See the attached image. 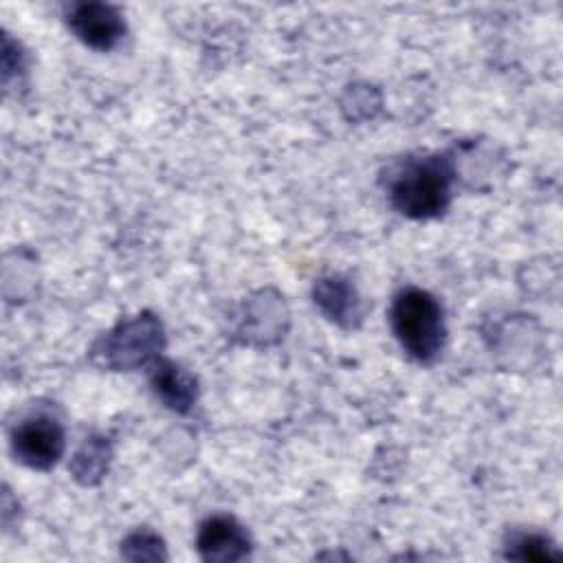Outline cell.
Here are the masks:
<instances>
[{"mask_svg": "<svg viewBox=\"0 0 563 563\" xmlns=\"http://www.w3.org/2000/svg\"><path fill=\"white\" fill-rule=\"evenodd\" d=\"M288 323L290 312L284 297L273 288H264L240 306L233 334L244 345L268 347L284 339Z\"/></svg>", "mask_w": 563, "mask_h": 563, "instance_id": "cell-4", "label": "cell"}, {"mask_svg": "<svg viewBox=\"0 0 563 563\" xmlns=\"http://www.w3.org/2000/svg\"><path fill=\"white\" fill-rule=\"evenodd\" d=\"M455 180L457 169L451 154L405 158L387 176V198L402 216L431 220L449 209Z\"/></svg>", "mask_w": 563, "mask_h": 563, "instance_id": "cell-1", "label": "cell"}, {"mask_svg": "<svg viewBox=\"0 0 563 563\" xmlns=\"http://www.w3.org/2000/svg\"><path fill=\"white\" fill-rule=\"evenodd\" d=\"M112 462V444L103 435H90L84 440V444L75 451L70 457V475L81 486H97Z\"/></svg>", "mask_w": 563, "mask_h": 563, "instance_id": "cell-10", "label": "cell"}, {"mask_svg": "<svg viewBox=\"0 0 563 563\" xmlns=\"http://www.w3.org/2000/svg\"><path fill=\"white\" fill-rule=\"evenodd\" d=\"M341 108L347 114V119H354V121L372 119L380 108V95L374 86L354 84L345 90L341 99Z\"/></svg>", "mask_w": 563, "mask_h": 563, "instance_id": "cell-13", "label": "cell"}, {"mask_svg": "<svg viewBox=\"0 0 563 563\" xmlns=\"http://www.w3.org/2000/svg\"><path fill=\"white\" fill-rule=\"evenodd\" d=\"M196 548L202 561L231 563L246 559L253 550V541L235 517L213 515L200 523Z\"/></svg>", "mask_w": 563, "mask_h": 563, "instance_id": "cell-7", "label": "cell"}, {"mask_svg": "<svg viewBox=\"0 0 563 563\" xmlns=\"http://www.w3.org/2000/svg\"><path fill=\"white\" fill-rule=\"evenodd\" d=\"M391 332L400 347L418 363H431L440 356L446 339L444 312L440 301L416 286L398 290L389 308Z\"/></svg>", "mask_w": 563, "mask_h": 563, "instance_id": "cell-2", "label": "cell"}, {"mask_svg": "<svg viewBox=\"0 0 563 563\" xmlns=\"http://www.w3.org/2000/svg\"><path fill=\"white\" fill-rule=\"evenodd\" d=\"M504 556L512 561H559L561 552L541 532H512L504 545Z\"/></svg>", "mask_w": 563, "mask_h": 563, "instance_id": "cell-11", "label": "cell"}, {"mask_svg": "<svg viewBox=\"0 0 563 563\" xmlns=\"http://www.w3.org/2000/svg\"><path fill=\"white\" fill-rule=\"evenodd\" d=\"M150 385L156 398L176 413H189L198 400V380L174 361L158 358L152 363Z\"/></svg>", "mask_w": 563, "mask_h": 563, "instance_id": "cell-9", "label": "cell"}, {"mask_svg": "<svg viewBox=\"0 0 563 563\" xmlns=\"http://www.w3.org/2000/svg\"><path fill=\"white\" fill-rule=\"evenodd\" d=\"M66 22L75 37L95 51H112L125 37V20L117 7L106 2H77L68 9Z\"/></svg>", "mask_w": 563, "mask_h": 563, "instance_id": "cell-6", "label": "cell"}, {"mask_svg": "<svg viewBox=\"0 0 563 563\" xmlns=\"http://www.w3.org/2000/svg\"><path fill=\"white\" fill-rule=\"evenodd\" d=\"M121 556L128 561H167V548L156 532L139 528L121 541Z\"/></svg>", "mask_w": 563, "mask_h": 563, "instance_id": "cell-12", "label": "cell"}, {"mask_svg": "<svg viewBox=\"0 0 563 563\" xmlns=\"http://www.w3.org/2000/svg\"><path fill=\"white\" fill-rule=\"evenodd\" d=\"M11 449L15 460L24 466L33 471H48L64 455V427L48 413H31L11 431Z\"/></svg>", "mask_w": 563, "mask_h": 563, "instance_id": "cell-5", "label": "cell"}, {"mask_svg": "<svg viewBox=\"0 0 563 563\" xmlns=\"http://www.w3.org/2000/svg\"><path fill=\"white\" fill-rule=\"evenodd\" d=\"M312 301L325 319L343 330H358L365 319L363 299L347 277H319L312 286Z\"/></svg>", "mask_w": 563, "mask_h": 563, "instance_id": "cell-8", "label": "cell"}, {"mask_svg": "<svg viewBox=\"0 0 563 563\" xmlns=\"http://www.w3.org/2000/svg\"><path fill=\"white\" fill-rule=\"evenodd\" d=\"M24 70V53L20 51V46L7 35L4 37V48H2V79L4 86L9 84V79L13 75H20Z\"/></svg>", "mask_w": 563, "mask_h": 563, "instance_id": "cell-14", "label": "cell"}, {"mask_svg": "<svg viewBox=\"0 0 563 563\" xmlns=\"http://www.w3.org/2000/svg\"><path fill=\"white\" fill-rule=\"evenodd\" d=\"M165 347V330L154 312H139L136 317L119 321L103 332L90 347L95 365L110 372H132L152 365L161 358Z\"/></svg>", "mask_w": 563, "mask_h": 563, "instance_id": "cell-3", "label": "cell"}]
</instances>
